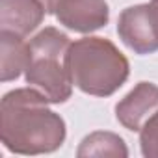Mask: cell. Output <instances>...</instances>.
Instances as JSON below:
<instances>
[{
    "mask_svg": "<svg viewBox=\"0 0 158 158\" xmlns=\"http://www.w3.org/2000/svg\"><path fill=\"white\" fill-rule=\"evenodd\" d=\"M2 143L17 154L54 152L65 141V121L48 108V99L35 88H19L0 102Z\"/></svg>",
    "mask_w": 158,
    "mask_h": 158,
    "instance_id": "1",
    "label": "cell"
},
{
    "mask_svg": "<svg viewBox=\"0 0 158 158\" xmlns=\"http://www.w3.org/2000/svg\"><path fill=\"white\" fill-rule=\"evenodd\" d=\"M67 69L73 86L93 97L114 95L130 73L125 54L104 37H84L71 43Z\"/></svg>",
    "mask_w": 158,
    "mask_h": 158,
    "instance_id": "2",
    "label": "cell"
},
{
    "mask_svg": "<svg viewBox=\"0 0 158 158\" xmlns=\"http://www.w3.org/2000/svg\"><path fill=\"white\" fill-rule=\"evenodd\" d=\"M69 47L71 41L67 34L54 26L41 30L28 43L26 82L39 89L52 104L65 102L73 93V80L67 69Z\"/></svg>",
    "mask_w": 158,
    "mask_h": 158,
    "instance_id": "3",
    "label": "cell"
},
{
    "mask_svg": "<svg viewBox=\"0 0 158 158\" xmlns=\"http://www.w3.org/2000/svg\"><path fill=\"white\" fill-rule=\"evenodd\" d=\"M119 39L136 54L158 50V6L152 2L130 6L121 11L117 21Z\"/></svg>",
    "mask_w": 158,
    "mask_h": 158,
    "instance_id": "4",
    "label": "cell"
},
{
    "mask_svg": "<svg viewBox=\"0 0 158 158\" xmlns=\"http://www.w3.org/2000/svg\"><path fill=\"white\" fill-rule=\"evenodd\" d=\"M58 23L78 34H91L106 26L110 10L104 0H60L54 8Z\"/></svg>",
    "mask_w": 158,
    "mask_h": 158,
    "instance_id": "5",
    "label": "cell"
},
{
    "mask_svg": "<svg viewBox=\"0 0 158 158\" xmlns=\"http://www.w3.org/2000/svg\"><path fill=\"white\" fill-rule=\"evenodd\" d=\"M158 112V86L152 82H139L115 106L117 121L127 128L139 132L151 115Z\"/></svg>",
    "mask_w": 158,
    "mask_h": 158,
    "instance_id": "6",
    "label": "cell"
},
{
    "mask_svg": "<svg viewBox=\"0 0 158 158\" xmlns=\"http://www.w3.org/2000/svg\"><path fill=\"white\" fill-rule=\"evenodd\" d=\"M47 15L39 0H0V32L30 35Z\"/></svg>",
    "mask_w": 158,
    "mask_h": 158,
    "instance_id": "7",
    "label": "cell"
},
{
    "mask_svg": "<svg viewBox=\"0 0 158 158\" xmlns=\"http://www.w3.org/2000/svg\"><path fill=\"white\" fill-rule=\"evenodd\" d=\"M0 78L11 82L21 76L28 63V43L10 32H0Z\"/></svg>",
    "mask_w": 158,
    "mask_h": 158,
    "instance_id": "8",
    "label": "cell"
},
{
    "mask_svg": "<svg viewBox=\"0 0 158 158\" xmlns=\"http://www.w3.org/2000/svg\"><path fill=\"white\" fill-rule=\"evenodd\" d=\"M76 156H128V149L121 136L114 132H91L80 141V147L76 151Z\"/></svg>",
    "mask_w": 158,
    "mask_h": 158,
    "instance_id": "9",
    "label": "cell"
},
{
    "mask_svg": "<svg viewBox=\"0 0 158 158\" xmlns=\"http://www.w3.org/2000/svg\"><path fill=\"white\" fill-rule=\"evenodd\" d=\"M141 154L147 158H158V112L149 117V121L139 130Z\"/></svg>",
    "mask_w": 158,
    "mask_h": 158,
    "instance_id": "10",
    "label": "cell"
},
{
    "mask_svg": "<svg viewBox=\"0 0 158 158\" xmlns=\"http://www.w3.org/2000/svg\"><path fill=\"white\" fill-rule=\"evenodd\" d=\"M39 2L45 6L47 13H54V8H56V4L60 2V0H39Z\"/></svg>",
    "mask_w": 158,
    "mask_h": 158,
    "instance_id": "11",
    "label": "cell"
},
{
    "mask_svg": "<svg viewBox=\"0 0 158 158\" xmlns=\"http://www.w3.org/2000/svg\"><path fill=\"white\" fill-rule=\"evenodd\" d=\"M152 2H154V4H156V6H158V0H152Z\"/></svg>",
    "mask_w": 158,
    "mask_h": 158,
    "instance_id": "12",
    "label": "cell"
}]
</instances>
